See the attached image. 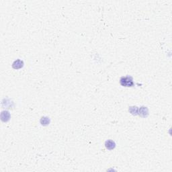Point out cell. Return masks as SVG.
Masks as SVG:
<instances>
[{"label":"cell","mask_w":172,"mask_h":172,"mask_svg":"<svg viewBox=\"0 0 172 172\" xmlns=\"http://www.w3.org/2000/svg\"><path fill=\"white\" fill-rule=\"evenodd\" d=\"M120 84L124 87H133L134 85L133 79L131 77H122L120 80Z\"/></svg>","instance_id":"6da1fadb"},{"label":"cell","mask_w":172,"mask_h":172,"mask_svg":"<svg viewBox=\"0 0 172 172\" xmlns=\"http://www.w3.org/2000/svg\"><path fill=\"white\" fill-rule=\"evenodd\" d=\"M24 65V62L22 61L20 59H18V60L15 61L13 63V65H12V67L15 69H20L23 67Z\"/></svg>","instance_id":"7a4b0ae2"},{"label":"cell","mask_w":172,"mask_h":172,"mask_svg":"<svg viewBox=\"0 0 172 172\" xmlns=\"http://www.w3.org/2000/svg\"><path fill=\"white\" fill-rule=\"evenodd\" d=\"M105 146L108 149L112 150L115 148L116 144L115 143H114V141H113L112 140H108L107 141H105Z\"/></svg>","instance_id":"3957f363"},{"label":"cell","mask_w":172,"mask_h":172,"mask_svg":"<svg viewBox=\"0 0 172 172\" xmlns=\"http://www.w3.org/2000/svg\"><path fill=\"white\" fill-rule=\"evenodd\" d=\"M41 122L42 125H47V124H49V122H50V120L49 119V118H45V117H43V118H41Z\"/></svg>","instance_id":"277c9868"}]
</instances>
